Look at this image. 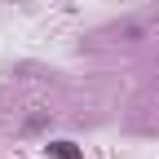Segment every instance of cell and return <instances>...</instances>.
I'll use <instances>...</instances> for the list:
<instances>
[{"instance_id":"1","label":"cell","mask_w":159,"mask_h":159,"mask_svg":"<svg viewBox=\"0 0 159 159\" xmlns=\"http://www.w3.org/2000/svg\"><path fill=\"white\" fill-rule=\"evenodd\" d=\"M49 155L53 159H84V155L75 150V142H49Z\"/></svg>"}]
</instances>
